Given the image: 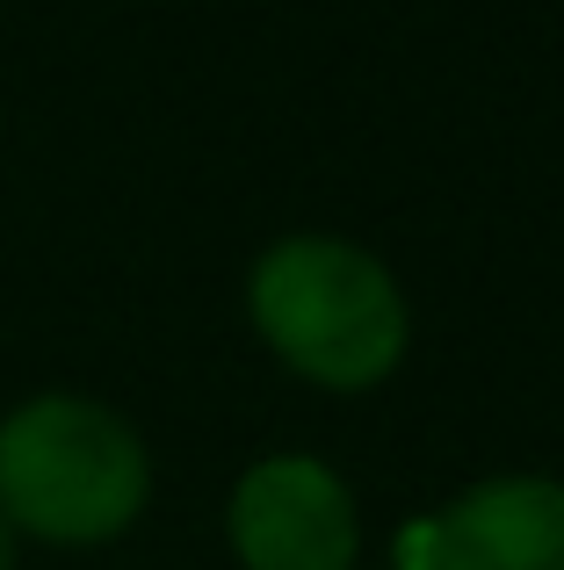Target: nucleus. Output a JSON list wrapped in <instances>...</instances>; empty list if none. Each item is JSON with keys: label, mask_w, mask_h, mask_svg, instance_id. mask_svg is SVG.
Here are the masks:
<instances>
[{"label": "nucleus", "mask_w": 564, "mask_h": 570, "mask_svg": "<svg viewBox=\"0 0 564 570\" xmlns=\"http://www.w3.org/2000/svg\"><path fill=\"white\" fill-rule=\"evenodd\" d=\"M406 570H564V484L551 476H493L412 520Z\"/></svg>", "instance_id": "obj_4"}, {"label": "nucleus", "mask_w": 564, "mask_h": 570, "mask_svg": "<svg viewBox=\"0 0 564 570\" xmlns=\"http://www.w3.org/2000/svg\"><path fill=\"white\" fill-rule=\"evenodd\" d=\"M354 499L319 455H261L232 491V549L246 570H348Z\"/></svg>", "instance_id": "obj_3"}, {"label": "nucleus", "mask_w": 564, "mask_h": 570, "mask_svg": "<svg viewBox=\"0 0 564 570\" xmlns=\"http://www.w3.org/2000/svg\"><path fill=\"white\" fill-rule=\"evenodd\" d=\"M153 462L124 412L80 390H37L0 419V520L37 542H109L145 513Z\"/></svg>", "instance_id": "obj_1"}, {"label": "nucleus", "mask_w": 564, "mask_h": 570, "mask_svg": "<svg viewBox=\"0 0 564 570\" xmlns=\"http://www.w3.org/2000/svg\"><path fill=\"white\" fill-rule=\"evenodd\" d=\"M269 347L319 383H377L406 354V296L377 253L325 232H290L246 275Z\"/></svg>", "instance_id": "obj_2"}, {"label": "nucleus", "mask_w": 564, "mask_h": 570, "mask_svg": "<svg viewBox=\"0 0 564 570\" xmlns=\"http://www.w3.org/2000/svg\"><path fill=\"white\" fill-rule=\"evenodd\" d=\"M0 570H14V528L0 520Z\"/></svg>", "instance_id": "obj_5"}]
</instances>
